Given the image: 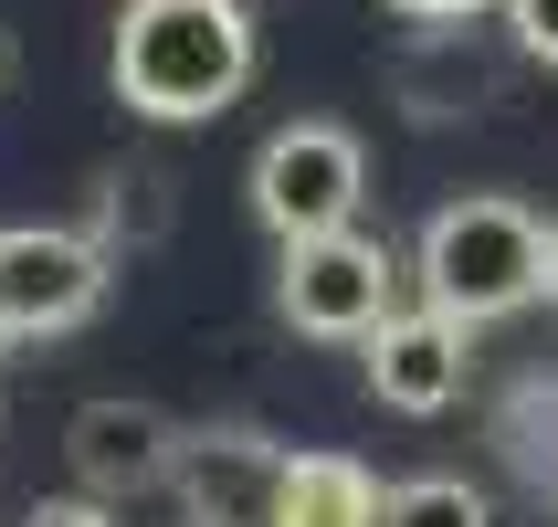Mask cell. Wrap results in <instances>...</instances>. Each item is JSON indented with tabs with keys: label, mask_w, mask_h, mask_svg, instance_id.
<instances>
[{
	"label": "cell",
	"mask_w": 558,
	"mask_h": 527,
	"mask_svg": "<svg viewBox=\"0 0 558 527\" xmlns=\"http://www.w3.org/2000/svg\"><path fill=\"white\" fill-rule=\"evenodd\" d=\"M253 85V0H126L117 95L148 127H201Z\"/></svg>",
	"instance_id": "6da1fadb"
},
{
	"label": "cell",
	"mask_w": 558,
	"mask_h": 527,
	"mask_svg": "<svg viewBox=\"0 0 558 527\" xmlns=\"http://www.w3.org/2000/svg\"><path fill=\"white\" fill-rule=\"evenodd\" d=\"M548 264H558V232L527 212V201H506V190L442 201V212L422 221V243H411L422 307L464 316V327H496V316L537 307V296H548Z\"/></svg>",
	"instance_id": "7a4b0ae2"
},
{
	"label": "cell",
	"mask_w": 558,
	"mask_h": 527,
	"mask_svg": "<svg viewBox=\"0 0 558 527\" xmlns=\"http://www.w3.org/2000/svg\"><path fill=\"white\" fill-rule=\"evenodd\" d=\"M369 201V148L327 117H295L253 148V221L275 243H316V232H359Z\"/></svg>",
	"instance_id": "3957f363"
},
{
	"label": "cell",
	"mask_w": 558,
	"mask_h": 527,
	"mask_svg": "<svg viewBox=\"0 0 558 527\" xmlns=\"http://www.w3.org/2000/svg\"><path fill=\"white\" fill-rule=\"evenodd\" d=\"M275 307L295 338H348L369 348L390 316H401V264L379 232H316V243H284L275 264Z\"/></svg>",
	"instance_id": "277c9868"
},
{
	"label": "cell",
	"mask_w": 558,
	"mask_h": 527,
	"mask_svg": "<svg viewBox=\"0 0 558 527\" xmlns=\"http://www.w3.org/2000/svg\"><path fill=\"white\" fill-rule=\"evenodd\" d=\"M106 307V243L63 221H11L0 232V338H63Z\"/></svg>",
	"instance_id": "5b68a950"
},
{
	"label": "cell",
	"mask_w": 558,
	"mask_h": 527,
	"mask_svg": "<svg viewBox=\"0 0 558 527\" xmlns=\"http://www.w3.org/2000/svg\"><path fill=\"white\" fill-rule=\"evenodd\" d=\"M180 454H190V433L158 402H126V391H106V402H85L74 422H63L74 496H106V506L148 496V486H180Z\"/></svg>",
	"instance_id": "8992f818"
},
{
	"label": "cell",
	"mask_w": 558,
	"mask_h": 527,
	"mask_svg": "<svg viewBox=\"0 0 558 527\" xmlns=\"http://www.w3.org/2000/svg\"><path fill=\"white\" fill-rule=\"evenodd\" d=\"M464 316H442V307H401L390 316V327H379L369 338V359H359V370H369V402L379 411H401V422H433V411H453L464 402Z\"/></svg>",
	"instance_id": "52a82bcc"
},
{
	"label": "cell",
	"mask_w": 558,
	"mask_h": 527,
	"mask_svg": "<svg viewBox=\"0 0 558 527\" xmlns=\"http://www.w3.org/2000/svg\"><path fill=\"white\" fill-rule=\"evenodd\" d=\"M284 443L264 433H201L180 454V506L201 527H275V496H284Z\"/></svg>",
	"instance_id": "ba28073f"
},
{
	"label": "cell",
	"mask_w": 558,
	"mask_h": 527,
	"mask_svg": "<svg viewBox=\"0 0 558 527\" xmlns=\"http://www.w3.org/2000/svg\"><path fill=\"white\" fill-rule=\"evenodd\" d=\"M275 527H390V486L359 454H295L284 465Z\"/></svg>",
	"instance_id": "9c48e42d"
},
{
	"label": "cell",
	"mask_w": 558,
	"mask_h": 527,
	"mask_svg": "<svg viewBox=\"0 0 558 527\" xmlns=\"http://www.w3.org/2000/svg\"><path fill=\"white\" fill-rule=\"evenodd\" d=\"M390 527H496V506L464 475H411V486H390Z\"/></svg>",
	"instance_id": "30bf717a"
},
{
	"label": "cell",
	"mask_w": 558,
	"mask_h": 527,
	"mask_svg": "<svg viewBox=\"0 0 558 527\" xmlns=\"http://www.w3.org/2000/svg\"><path fill=\"white\" fill-rule=\"evenodd\" d=\"M506 43L558 74V0H506Z\"/></svg>",
	"instance_id": "8fae6325"
},
{
	"label": "cell",
	"mask_w": 558,
	"mask_h": 527,
	"mask_svg": "<svg viewBox=\"0 0 558 527\" xmlns=\"http://www.w3.org/2000/svg\"><path fill=\"white\" fill-rule=\"evenodd\" d=\"M22 527H117V506H106V496H43Z\"/></svg>",
	"instance_id": "7c38bea8"
},
{
	"label": "cell",
	"mask_w": 558,
	"mask_h": 527,
	"mask_svg": "<svg viewBox=\"0 0 558 527\" xmlns=\"http://www.w3.org/2000/svg\"><path fill=\"white\" fill-rule=\"evenodd\" d=\"M401 22H422V32H442V22H474V11H506V0H390Z\"/></svg>",
	"instance_id": "4fadbf2b"
},
{
	"label": "cell",
	"mask_w": 558,
	"mask_h": 527,
	"mask_svg": "<svg viewBox=\"0 0 558 527\" xmlns=\"http://www.w3.org/2000/svg\"><path fill=\"white\" fill-rule=\"evenodd\" d=\"M11 74H22V53H11V32H0V95H11Z\"/></svg>",
	"instance_id": "5bb4252c"
},
{
	"label": "cell",
	"mask_w": 558,
	"mask_h": 527,
	"mask_svg": "<svg viewBox=\"0 0 558 527\" xmlns=\"http://www.w3.org/2000/svg\"><path fill=\"white\" fill-rule=\"evenodd\" d=\"M548 307H558V264H548Z\"/></svg>",
	"instance_id": "9a60e30c"
},
{
	"label": "cell",
	"mask_w": 558,
	"mask_h": 527,
	"mask_svg": "<svg viewBox=\"0 0 558 527\" xmlns=\"http://www.w3.org/2000/svg\"><path fill=\"white\" fill-rule=\"evenodd\" d=\"M0 348H11V338H0Z\"/></svg>",
	"instance_id": "2e32d148"
}]
</instances>
